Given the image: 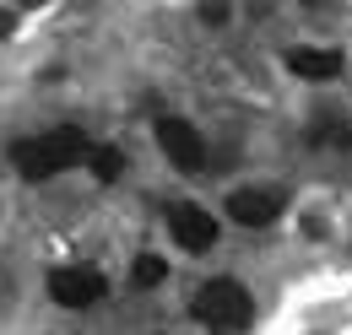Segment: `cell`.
<instances>
[{
	"label": "cell",
	"instance_id": "6da1fadb",
	"mask_svg": "<svg viewBox=\"0 0 352 335\" xmlns=\"http://www.w3.org/2000/svg\"><path fill=\"white\" fill-rule=\"evenodd\" d=\"M11 163H16L22 178H54V173H65V168H76V163H92V146L76 125H60V130L33 135V141H16L11 146Z\"/></svg>",
	"mask_w": 352,
	"mask_h": 335
},
{
	"label": "cell",
	"instance_id": "7a4b0ae2",
	"mask_svg": "<svg viewBox=\"0 0 352 335\" xmlns=\"http://www.w3.org/2000/svg\"><path fill=\"white\" fill-rule=\"evenodd\" d=\"M195 314H201V325L217 335H239L250 330V319H255V303H250V292L239 287V281H206L201 292H195Z\"/></svg>",
	"mask_w": 352,
	"mask_h": 335
},
{
	"label": "cell",
	"instance_id": "3957f363",
	"mask_svg": "<svg viewBox=\"0 0 352 335\" xmlns=\"http://www.w3.org/2000/svg\"><path fill=\"white\" fill-rule=\"evenodd\" d=\"M49 297L65 308H92L103 297V276L92 265H60V270H49Z\"/></svg>",
	"mask_w": 352,
	"mask_h": 335
},
{
	"label": "cell",
	"instance_id": "277c9868",
	"mask_svg": "<svg viewBox=\"0 0 352 335\" xmlns=\"http://www.w3.org/2000/svg\"><path fill=\"white\" fill-rule=\"evenodd\" d=\"M157 141H163V152H168V163L174 168H201L206 163V146H201V135L190 119H157Z\"/></svg>",
	"mask_w": 352,
	"mask_h": 335
},
{
	"label": "cell",
	"instance_id": "5b68a950",
	"mask_svg": "<svg viewBox=\"0 0 352 335\" xmlns=\"http://www.w3.org/2000/svg\"><path fill=\"white\" fill-rule=\"evenodd\" d=\"M168 227H174L179 249H190V254H201V249L217 244V222H212L201 206H174L168 211Z\"/></svg>",
	"mask_w": 352,
	"mask_h": 335
},
{
	"label": "cell",
	"instance_id": "8992f818",
	"mask_svg": "<svg viewBox=\"0 0 352 335\" xmlns=\"http://www.w3.org/2000/svg\"><path fill=\"white\" fill-rule=\"evenodd\" d=\"M228 211H233V222H244V227H265V222H276L282 200H276L271 189H239V195L228 200Z\"/></svg>",
	"mask_w": 352,
	"mask_h": 335
},
{
	"label": "cell",
	"instance_id": "52a82bcc",
	"mask_svg": "<svg viewBox=\"0 0 352 335\" xmlns=\"http://www.w3.org/2000/svg\"><path fill=\"white\" fill-rule=\"evenodd\" d=\"M287 65H293V76H304V82H331V76L342 71V54H336V49H293Z\"/></svg>",
	"mask_w": 352,
	"mask_h": 335
},
{
	"label": "cell",
	"instance_id": "ba28073f",
	"mask_svg": "<svg viewBox=\"0 0 352 335\" xmlns=\"http://www.w3.org/2000/svg\"><path fill=\"white\" fill-rule=\"evenodd\" d=\"M163 276H168V265H163L157 254H141V259L131 265V281H135V287H157Z\"/></svg>",
	"mask_w": 352,
	"mask_h": 335
},
{
	"label": "cell",
	"instance_id": "9c48e42d",
	"mask_svg": "<svg viewBox=\"0 0 352 335\" xmlns=\"http://www.w3.org/2000/svg\"><path fill=\"white\" fill-rule=\"evenodd\" d=\"M120 168H125L120 152H109V146H103V152H92V178H98V184H114V178H120Z\"/></svg>",
	"mask_w": 352,
	"mask_h": 335
},
{
	"label": "cell",
	"instance_id": "30bf717a",
	"mask_svg": "<svg viewBox=\"0 0 352 335\" xmlns=\"http://www.w3.org/2000/svg\"><path fill=\"white\" fill-rule=\"evenodd\" d=\"M11 22H16V11H0V33H6V27H11Z\"/></svg>",
	"mask_w": 352,
	"mask_h": 335
}]
</instances>
